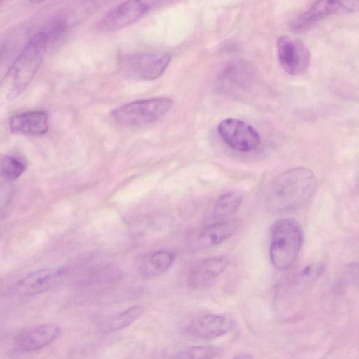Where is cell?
Instances as JSON below:
<instances>
[{
    "mask_svg": "<svg viewBox=\"0 0 359 359\" xmlns=\"http://www.w3.org/2000/svg\"><path fill=\"white\" fill-rule=\"evenodd\" d=\"M49 37L46 32L33 36L0 81V95L11 100L20 95L34 79L43 58Z\"/></svg>",
    "mask_w": 359,
    "mask_h": 359,
    "instance_id": "7a4b0ae2",
    "label": "cell"
},
{
    "mask_svg": "<svg viewBox=\"0 0 359 359\" xmlns=\"http://www.w3.org/2000/svg\"><path fill=\"white\" fill-rule=\"evenodd\" d=\"M217 132L229 147L238 151H251L257 149L261 142L256 129L238 118H229L222 121L218 125Z\"/></svg>",
    "mask_w": 359,
    "mask_h": 359,
    "instance_id": "8992f818",
    "label": "cell"
},
{
    "mask_svg": "<svg viewBox=\"0 0 359 359\" xmlns=\"http://www.w3.org/2000/svg\"><path fill=\"white\" fill-rule=\"evenodd\" d=\"M317 184V178L311 170L304 167L287 170L271 186L266 197V207L273 213L298 209L311 198Z\"/></svg>",
    "mask_w": 359,
    "mask_h": 359,
    "instance_id": "6da1fadb",
    "label": "cell"
},
{
    "mask_svg": "<svg viewBox=\"0 0 359 359\" xmlns=\"http://www.w3.org/2000/svg\"><path fill=\"white\" fill-rule=\"evenodd\" d=\"M358 4V1H314L292 22V27L296 31L306 30L328 15L357 11Z\"/></svg>",
    "mask_w": 359,
    "mask_h": 359,
    "instance_id": "9c48e42d",
    "label": "cell"
},
{
    "mask_svg": "<svg viewBox=\"0 0 359 359\" xmlns=\"http://www.w3.org/2000/svg\"><path fill=\"white\" fill-rule=\"evenodd\" d=\"M172 101L166 97L136 100L114 109L111 116L118 124L137 126L159 120L171 109Z\"/></svg>",
    "mask_w": 359,
    "mask_h": 359,
    "instance_id": "277c9868",
    "label": "cell"
},
{
    "mask_svg": "<svg viewBox=\"0 0 359 359\" xmlns=\"http://www.w3.org/2000/svg\"><path fill=\"white\" fill-rule=\"evenodd\" d=\"M175 259L172 252L168 250H158L145 257L140 265L142 275L146 278L158 276L172 265Z\"/></svg>",
    "mask_w": 359,
    "mask_h": 359,
    "instance_id": "2e32d148",
    "label": "cell"
},
{
    "mask_svg": "<svg viewBox=\"0 0 359 359\" xmlns=\"http://www.w3.org/2000/svg\"><path fill=\"white\" fill-rule=\"evenodd\" d=\"M13 194L11 182L0 178V209L6 205Z\"/></svg>",
    "mask_w": 359,
    "mask_h": 359,
    "instance_id": "7402d4cb",
    "label": "cell"
},
{
    "mask_svg": "<svg viewBox=\"0 0 359 359\" xmlns=\"http://www.w3.org/2000/svg\"><path fill=\"white\" fill-rule=\"evenodd\" d=\"M63 271L56 268H45L34 271L18 282L16 291L22 296L41 294L55 285Z\"/></svg>",
    "mask_w": 359,
    "mask_h": 359,
    "instance_id": "4fadbf2b",
    "label": "cell"
},
{
    "mask_svg": "<svg viewBox=\"0 0 359 359\" xmlns=\"http://www.w3.org/2000/svg\"><path fill=\"white\" fill-rule=\"evenodd\" d=\"M144 313L140 305H134L109 320L102 330L104 332H116L124 329L138 320Z\"/></svg>",
    "mask_w": 359,
    "mask_h": 359,
    "instance_id": "ac0fdd59",
    "label": "cell"
},
{
    "mask_svg": "<svg viewBox=\"0 0 359 359\" xmlns=\"http://www.w3.org/2000/svg\"><path fill=\"white\" fill-rule=\"evenodd\" d=\"M233 325V321L226 316L207 314L193 320L184 330L194 337L210 339L226 334L231 330Z\"/></svg>",
    "mask_w": 359,
    "mask_h": 359,
    "instance_id": "8fae6325",
    "label": "cell"
},
{
    "mask_svg": "<svg viewBox=\"0 0 359 359\" xmlns=\"http://www.w3.org/2000/svg\"><path fill=\"white\" fill-rule=\"evenodd\" d=\"M240 222L236 219L220 220L201 229L192 238L191 245L195 250H204L217 245L231 237Z\"/></svg>",
    "mask_w": 359,
    "mask_h": 359,
    "instance_id": "30bf717a",
    "label": "cell"
},
{
    "mask_svg": "<svg viewBox=\"0 0 359 359\" xmlns=\"http://www.w3.org/2000/svg\"><path fill=\"white\" fill-rule=\"evenodd\" d=\"M170 59V55L165 52H139L123 57L120 69L126 77L153 80L163 74Z\"/></svg>",
    "mask_w": 359,
    "mask_h": 359,
    "instance_id": "5b68a950",
    "label": "cell"
},
{
    "mask_svg": "<svg viewBox=\"0 0 359 359\" xmlns=\"http://www.w3.org/2000/svg\"><path fill=\"white\" fill-rule=\"evenodd\" d=\"M60 327L55 324H43L22 332L17 338L18 348L34 351L52 343L59 335Z\"/></svg>",
    "mask_w": 359,
    "mask_h": 359,
    "instance_id": "5bb4252c",
    "label": "cell"
},
{
    "mask_svg": "<svg viewBox=\"0 0 359 359\" xmlns=\"http://www.w3.org/2000/svg\"><path fill=\"white\" fill-rule=\"evenodd\" d=\"M323 271L324 266L320 263L307 266L296 277L295 284L303 286L312 283L320 276Z\"/></svg>",
    "mask_w": 359,
    "mask_h": 359,
    "instance_id": "44dd1931",
    "label": "cell"
},
{
    "mask_svg": "<svg viewBox=\"0 0 359 359\" xmlns=\"http://www.w3.org/2000/svg\"><path fill=\"white\" fill-rule=\"evenodd\" d=\"M1 3H2V1H0V5H1Z\"/></svg>",
    "mask_w": 359,
    "mask_h": 359,
    "instance_id": "cb8c5ba5",
    "label": "cell"
},
{
    "mask_svg": "<svg viewBox=\"0 0 359 359\" xmlns=\"http://www.w3.org/2000/svg\"><path fill=\"white\" fill-rule=\"evenodd\" d=\"M12 133L21 135H40L48 129V116L43 111H30L12 116L9 121Z\"/></svg>",
    "mask_w": 359,
    "mask_h": 359,
    "instance_id": "9a60e30c",
    "label": "cell"
},
{
    "mask_svg": "<svg viewBox=\"0 0 359 359\" xmlns=\"http://www.w3.org/2000/svg\"><path fill=\"white\" fill-rule=\"evenodd\" d=\"M229 260L226 256L218 255L199 262L189 272L187 283L190 287L201 289L210 285L226 269Z\"/></svg>",
    "mask_w": 359,
    "mask_h": 359,
    "instance_id": "7c38bea8",
    "label": "cell"
},
{
    "mask_svg": "<svg viewBox=\"0 0 359 359\" xmlns=\"http://www.w3.org/2000/svg\"><path fill=\"white\" fill-rule=\"evenodd\" d=\"M303 244L300 224L292 219L277 221L271 228L269 255L275 268L288 269L295 262Z\"/></svg>",
    "mask_w": 359,
    "mask_h": 359,
    "instance_id": "3957f363",
    "label": "cell"
},
{
    "mask_svg": "<svg viewBox=\"0 0 359 359\" xmlns=\"http://www.w3.org/2000/svg\"><path fill=\"white\" fill-rule=\"evenodd\" d=\"M279 62L285 72L292 75L304 74L309 68L311 54L300 39L282 35L276 41Z\"/></svg>",
    "mask_w": 359,
    "mask_h": 359,
    "instance_id": "52a82bcc",
    "label": "cell"
},
{
    "mask_svg": "<svg viewBox=\"0 0 359 359\" xmlns=\"http://www.w3.org/2000/svg\"><path fill=\"white\" fill-rule=\"evenodd\" d=\"M25 165L18 158L6 156L3 158L0 165L1 177L8 182L16 180L25 171Z\"/></svg>",
    "mask_w": 359,
    "mask_h": 359,
    "instance_id": "ffe728a7",
    "label": "cell"
},
{
    "mask_svg": "<svg viewBox=\"0 0 359 359\" xmlns=\"http://www.w3.org/2000/svg\"><path fill=\"white\" fill-rule=\"evenodd\" d=\"M243 196L241 193L231 191L221 195L213 208L214 218L220 220L234 213L241 205Z\"/></svg>",
    "mask_w": 359,
    "mask_h": 359,
    "instance_id": "e0dca14e",
    "label": "cell"
},
{
    "mask_svg": "<svg viewBox=\"0 0 359 359\" xmlns=\"http://www.w3.org/2000/svg\"><path fill=\"white\" fill-rule=\"evenodd\" d=\"M151 5L142 1H124L109 11L97 24V29L111 32L126 27L141 19Z\"/></svg>",
    "mask_w": 359,
    "mask_h": 359,
    "instance_id": "ba28073f",
    "label": "cell"
},
{
    "mask_svg": "<svg viewBox=\"0 0 359 359\" xmlns=\"http://www.w3.org/2000/svg\"><path fill=\"white\" fill-rule=\"evenodd\" d=\"M222 351L215 346H191L178 351L175 357L176 359H215Z\"/></svg>",
    "mask_w": 359,
    "mask_h": 359,
    "instance_id": "d6986e66",
    "label": "cell"
},
{
    "mask_svg": "<svg viewBox=\"0 0 359 359\" xmlns=\"http://www.w3.org/2000/svg\"><path fill=\"white\" fill-rule=\"evenodd\" d=\"M232 359H253V357L249 353H241L236 355Z\"/></svg>",
    "mask_w": 359,
    "mask_h": 359,
    "instance_id": "603a6c76",
    "label": "cell"
}]
</instances>
